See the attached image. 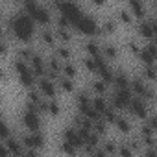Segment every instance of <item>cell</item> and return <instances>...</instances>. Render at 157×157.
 <instances>
[{
	"mask_svg": "<svg viewBox=\"0 0 157 157\" xmlns=\"http://www.w3.org/2000/svg\"><path fill=\"white\" fill-rule=\"evenodd\" d=\"M11 28L21 41H28L33 32V19L28 13H21L19 17H15L11 21Z\"/></svg>",
	"mask_w": 157,
	"mask_h": 157,
	"instance_id": "6da1fadb",
	"label": "cell"
},
{
	"mask_svg": "<svg viewBox=\"0 0 157 157\" xmlns=\"http://www.w3.org/2000/svg\"><path fill=\"white\" fill-rule=\"evenodd\" d=\"M76 26H78V30H82L83 33H94V32L98 30V28H96L94 19H93V17H85V15L82 17V21L78 22Z\"/></svg>",
	"mask_w": 157,
	"mask_h": 157,
	"instance_id": "7a4b0ae2",
	"label": "cell"
},
{
	"mask_svg": "<svg viewBox=\"0 0 157 157\" xmlns=\"http://www.w3.org/2000/svg\"><path fill=\"white\" fill-rule=\"evenodd\" d=\"M24 124H26L32 131H37V128H39V118H37V115H35L33 111H26V115H24Z\"/></svg>",
	"mask_w": 157,
	"mask_h": 157,
	"instance_id": "3957f363",
	"label": "cell"
},
{
	"mask_svg": "<svg viewBox=\"0 0 157 157\" xmlns=\"http://www.w3.org/2000/svg\"><path fill=\"white\" fill-rule=\"evenodd\" d=\"M24 142H26L32 150H35V148H39V146L43 144V137H41L39 133H30V135L24 139Z\"/></svg>",
	"mask_w": 157,
	"mask_h": 157,
	"instance_id": "277c9868",
	"label": "cell"
},
{
	"mask_svg": "<svg viewBox=\"0 0 157 157\" xmlns=\"http://www.w3.org/2000/svg\"><path fill=\"white\" fill-rule=\"evenodd\" d=\"M140 33L144 35V37H153L155 33H153V28H151V22H142L140 24Z\"/></svg>",
	"mask_w": 157,
	"mask_h": 157,
	"instance_id": "5b68a950",
	"label": "cell"
},
{
	"mask_svg": "<svg viewBox=\"0 0 157 157\" xmlns=\"http://www.w3.org/2000/svg\"><path fill=\"white\" fill-rule=\"evenodd\" d=\"M41 91H43L44 94L52 96V94H54V85H52L48 80H43V82H41Z\"/></svg>",
	"mask_w": 157,
	"mask_h": 157,
	"instance_id": "8992f818",
	"label": "cell"
},
{
	"mask_svg": "<svg viewBox=\"0 0 157 157\" xmlns=\"http://www.w3.org/2000/svg\"><path fill=\"white\" fill-rule=\"evenodd\" d=\"M32 65H33V70H35L37 74H43V61H41L39 56H35V57L32 59Z\"/></svg>",
	"mask_w": 157,
	"mask_h": 157,
	"instance_id": "52a82bcc",
	"label": "cell"
},
{
	"mask_svg": "<svg viewBox=\"0 0 157 157\" xmlns=\"http://www.w3.org/2000/svg\"><path fill=\"white\" fill-rule=\"evenodd\" d=\"M129 8L135 11V15H139V17L142 15V6H140L139 2H129Z\"/></svg>",
	"mask_w": 157,
	"mask_h": 157,
	"instance_id": "ba28073f",
	"label": "cell"
},
{
	"mask_svg": "<svg viewBox=\"0 0 157 157\" xmlns=\"http://www.w3.org/2000/svg\"><path fill=\"white\" fill-rule=\"evenodd\" d=\"M87 50H89L91 54H94V56L98 54V48H96V44H94V43H89V44H87Z\"/></svg>",
	"mask_w": 157,
	"mask_h": 157,
	"instance_id": "9c48e42d",
	"label": "cell"
},
{
	"mask_svg": "<svg viewBox=\"0 0 157 157\" xmlns=\"http://www.w3.org/2000/svg\"><path fill=\"white\" fill-rule=\"evenodd\" d=\"M94 89H96L98 93H102V91H105V83H102V82H96V83H94Z\"/></svg>",
	"mask_w": 157,
	"mask_h": 157,
	"instance_id": "30bf717a",
	"label": "cell"
},
{
	"mask_svg": "<svg viewBox=\"0 0 157 157\" xmlns=\"http://www.w3.org/2000/svg\"><path fill=\"white\" fill-rule=\"evenodd\" d=\"M65 72H67V76H74V67L72 65H65Z\"/></svg>",
	"mask_w": 157,
	"mask_h": 157,
	"instance_id": "8fae6325",
	"label": "cell"
},
{
	"mask_svg": "<svg viewBox=\"0 0 157 157\" xmlns=\"http://www.w3.org/2000/svg\"><path fill=\"white\" fill-rule=\"evenodd\" d=\"M61 85L65 87V91H70V89H72V83H70L68 80H61Z\"/></svg>",
	"mask_w": 157,
	"mask_h": 157,
	"instance_id": "7c38bea8",
	"label": "cell"
},
{
	"mask_svg": "<svg viewBox=\"0 0 157 157\" xmlns=\"http://www.w3.org/2000/svg\"><path fill=\"white\" fill-rule=\"evenodd\" d=\"M43 37L46 39V43H52V33H50V32H44V33H43Z\"/></svg>",
	"mask_w": 157,
	"mask_h": 157,
	"instance_id": "4fadbf2b",
	"label": "cell"
},
{
	"mask_svg": "<svg viewBox=\"0 0 157 157\" xmlns=\"http://www.w3.org/2000/svg\"><path fill=\"white\" fill-rule=\"evenodd\" d=\"M118 126H120L124 131H128V122H126V120H118Z\"/></svg>",
	"mask_w": 157,
	"mask_h": 157,
	"instance_id": "5bb4252c",
	"label": "cell"
}]
</instances>
